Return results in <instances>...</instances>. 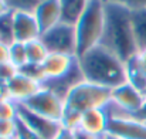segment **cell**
<instances>
[{
	"label": "cell",
	"instance_id": "obj_1",
	"mask_svg": "<svg viewBox=\"0 0 146 139\" xmlns=\"http://www.w3.org/2000/svg\"><path fill=\"white\" fill-rule=\"evenodd\" d=\"M105 1V24L99 46L106 48L125 64L139 51L132 27V11L115 1Z\"/></svg>",
	"mask_w": 146,
	"mask_h": 139
},
{
	"label": "cell",
	"instance_id": "obj_2",
	"mask_svg": "<svg viewBox=\"0 0 146 139\" xmlns=\"http://www.w3.org/2000/svg\"><path fill=\"white\" fill-rule=\"evenodd\" d=\"M77 58L85 81L109 90L128 82L126 64L99 44Z\"/></svg>",
	"mask_w": 146,
	"mask_h": 139
},
{
	"label": "cell",
	"instance_id": "obj_3",
	"mask_svg": "<svg viewBox=\"0 0 146 139\" xmlns=\"http://www.w3.org/2000/svg\"><path fill=\"white\" fill-rule=\"evenodd\" d=\"M105 24V1L90 0L87 9L75 23L78 51L77 57L84 55L101 43Z\"/></svg>",
	"mask_w": 146,
	"mask_h": 139
},
{
	"label": "cell",
	"instance_id": "obj_4",
	"mask_svg": "<svg viewBox=\"0 0 146 139\" xmlns=\"http://www.w3.org/2000/svg\"><path fill=\"white\" fill-rule=\"evenodd\" d=\"M111 91L112 90L90 81H82L68 92L65 98V109L84 114L90 109L105 108L111 102Z\"/></svg>",
	"mask_w": 146,
	"mask_h": 139
},
{
	"label": "cell",
	"instance_id": "obj_5",
	"mask_svg": "<svg viewBox=\"0 0 146 139\" xmlns=\"http://www.w3.org/2000/svg\"><path fill=\"white\" fill-rule=\"evenodd\" d=\"M40 40L48 50V53L77 57L78 43H77V30L74 24L61 21L55 27L44 31Z\"/></svg>",
	"mask_w": 146,
	"mask_h": 139
},
{
	"label": "cell",
	"instance_id": "obj_6",
	"mask_svg": "<svg viewBox=\"0 0 146 139\" xmlns=\"http://www.w3.org/2000/svg\"><path fill=\"white\" fill-rule=\"evenodd\" d=\"M21 105L41 116L58 122H61L65 112V101L47 88H41L36 95L29 98Z\"/></svg>",
	"mask_w": 146,
	"mask_h": 139
},
{
	"label": "cell",
	"instance_id": "obj_7",
	"mask_svg": "<svg viewBox=\"0 0 146 139\" xmlns=\"http://www.w3.org/2000/svg\"><path fill=\"white\" fill-rule=\"evenodd\" d=\"M19 119L34 134H37L43 139H55V136L61 132L62 124L58 121H52L46 116H41L24 105L19 104Z\"/></svg>",
	"mask_w": 146,
	"mask_h": 139
},
{
	"label": "cell",
	"instance_id": "obj_8",
	"mask_svg": "<svg viewBox=\"0 0 146 139\" xmlns=\"http://www.w3.org/2000/svg\"><path fill=\"white\" fill-rule=\"evenodd\" d=\"M111 101L122 111L136 115L146 104V98L141 90L133 87L131 82H125L111 91Z\"/></svg>",
	"mask_w": 146,
	"mask_h": 139
},
{
	"label": "cell",
	"instance_id": "obj_9",
	"mask_svg": "<svg viewBox=\"0 0 146 139\" xmlns=\"http://www.w3.org/2000/svg\"><path fill=\"white\" fill-rule=\"evenodd\" d=\"M108 132L121 139H146V124L133 115H122L109 118Z\"/></svg>",
	"mask_w": 146,
	"mask_h": 139
},
{
	"label": "cell",
	"instance_id": "obj_10",
	"mask_svg": "<svg viewBox=\"0 0 146 139\" xmlns=\"http://www.w3.org/2000/svg\"><path fill=\"white\" fill-rule=\"evenodd\" d=\"M43 88V84L24 75L23 72H17L7 84H6V91H7V98L13 99L17 104L26 102L29 98L38 92Z\"/></svg>",
	"mask_w": 146,
	"mask_h": 139
},
{
	"label": "cell",
	"instance_id": "obj_11",
	"mask_svg": "<svg viewBox=\"0 0 146 139\" xmlns=\"http://www.w3.org/2000/svg\"><path fill=\"white\" fill-rule=\"evenodd\" d=\"M13 11V10H11ZM14 39L20 43H29L41 37V29L37 23L34 13L30 11H13Z\"/></svg>",
	"mask_w": 146,
	"mask_h": 139
},
{
	"label": "cell",
	"instance_id": "obj_12",
	"mask_svg": "<svg viewBox=\"0 0 146 139\" xmlns=\"http://www.w3.org/2000/svg\"><path fill=\"white\" fill-rule=\"evenodd\" d=\"M108 124H109V115L105 108H95L84 112L81 115V124L80 129L91 134L94 136L101 138L108 132Z\"/></svg>",
	"mask_w": 146,
	"mask_h": 139
},
{
	"label": "cell",
	"instance_id": "obj_13",
	"mask_svg": "<svg viewBox=\"0 0 146 139\" xmlns=\"http://www.w3.org/2000/svg\"><path fill=\"white\" fill-rule=\"evenodd\" d=\"M77 57H70L64 54H55V53H48L47 58L41 63V70L44 74V81L47 80H55L62 75H65L71 67L74 65Z\"/></svg>",
	"mask_w": 146,
	"mask_h": 139
},
{
	"label": "cell",
	"instance_id": "obj_14",
	"mask_svg": "<svg viewBox=\"0 0 146 139\" xmlns=\"http://www.w3.org/2000/svg\"><path fill=\"white\" fill-rule=\"evenodd\" d=\"M34 16L41 29V34L50 29L55 27L57 24L62 21V11H61L60 0H46L36 9Z\"/></svg>",
	"mask_w": 146,
	"mask_h": 139
},
{
	"label": "cell",
	"instance_id": "obj_15",
	"mask_svg": "<svg viewBox=\"0 0 146 139\" xmlns=\"http://www.w3.org/2000/svg\"><path fill=\"white\" fill-rule=\"evenodd\" d=\"M90 0H60L61 11H62V21L68 24H74L78 21L84 10L87 9Z\"/></svg>",
	"mask_w": 146,
	"mask_h": 139
},
{
	"label": "cell",
	"instance_id": "obj_16",
	"mask_svg": "<svg viewBox=\"0 0 146 139\" xmlns=\"http://www.w3.org/2000/svg\"><path fill=\"white\" fill-rule=\"evenodd\" d=\"M132 27L138 51L146 50V9L132 11Z\"/></svg>",
	"mask_w": 146,
	"mask_h": 139
},
{
	"label": "cell",
	"instance_id": "obj_17",
	"mask_svg": "<svg viewBox=\"0 0 146 139\" xmlns=\"http://www.w3.org/2000/svg\"><path fill=\"white\" fill-rule=\"evenodd\" d=\"M126 70H128V82H131L133 87H136L143 92V90L146 88V74L139 67L136 55L126 63Z\"/></svg>",
	"mask_w": 146,
	"mask_h": 139
},
{
	"label": "cell",
	"instance_id": "obj_18",
	"mask_svg": "<svg viewBox=\"0 0 146 139\" xmlns=\"http://www.w3.org/2000/svg\"><path fill=\"white\" fill-rule=\"evenodd\" d=\"M26 53L29 64H41L48 55V50L40 39L26 43Z\"/></svg>",
	"mask_w": 146,
	"mask_h": 139
},
{
	"label": "cell",
	"instance_id": "obj_19",
	"mask_svg": "<svg viewBox=\"0 0 146 139\" xmlns=\"http://www.w3.org/2000/svg\"><path fill=\"white\" fill-rule=\"evenodd\" d=\"M16 41L14 39V24H13V11H7L0 16V43L10 46Z\"/></svg>",
	"mask_w": 146,
	"mask_h": 139
},
{
	"label": "cell",
	"instance_id": "obj_20",
	"mask_svg": "<svg viewBox=\"0 0 146 139\" xmlns=\"http://www.w3.org/2000/svg\"><path fill=\"white\" fill-rule=\"evenodd\" d=\"M9 61L17 67L19 70L29 64L27 61V53H26V44L20 41H14L9 46Z\"/></svg>",
	"mask_w": 146,
	"mask_h": 139
},
{
	"label": "cell",
	"instance_id": "obj_21",
	"mask_svg": "<svg viewBox=\"0 0 146 139\" xmlns=\"http://www.w3.org/2000/svg\"><path fill=\"white\" fill-rule=\"evenodd\" d=\"M19 118V104L10 98H3L0 101V119L14 121Z\"/></svg>",
	"mask_w": 146,
	"mask_h": 139
},
{
	"label": "cell",
	"instance_id": "obj_22",
	"mask_svg": "<svg viewBox=\"0 0 146 139\" xmlns=\"http://www.w3.org/2000/svg\"><path fill=\"white\" fill-rule=\"evenodd\" d=\"M46 0H6V3L9 4L10 10L13 11H30L34 13L36 9L44 3Z\"/></svg>",
	"mask_w": 146,
	"mask_h": 139
},
{
	"label": "cell",
	"instance_id": "obj_23",
	"mask_svg": "<svg viewBox=\"0 0 146 139\" xmlns=\"http://www.w3.org/2000/svg\"><path fill=\"white\" fill-rule=\"evenodd\" d=\"M19 71L23 72L24 75H27V77H30V78L41 82V84L46 80L44 78V74H43V70H41V64H27L23 68H20Z\"/></svg>",
	"mask_w": 146,
	"mask_h": 139
},
{
	"label": "cell",
	"instance_id": "obj_24",
	"mask_svg": "<svg viewBox=\"0 0 146 139\" xmlns=\"http://www.w3.org/2000/svg\"><path fill=\"white\" fill-rule=\"evenodd\" d=\"M16 135H17V119L14 121L0 119V136L16 139Z\"/></svg>",
	"mask_w": 146,
	"mask_h": 139
},
{
	"label": "cell",
	"instance_id": "obj_25",
	"mask_svg": "<svg viewBox=\"0 0 146 139\" xmlns=\"http://www.w3.org/2000/svg\"><path fill=\"white\" fill-rule=\"evenodd\" d=\"M17 72H19V68L14 67L10 61L1 63V64H0V82L7 84Z\"/></svg>",
	"mask_w": 146,
	"mask_h": 139
},
{
	"label": "cell",
	"instance_id": "obj_26",
	"mask_svg": "<svg viewBox=\"0 0 146 139\" xmlns=\"http://www.w3.org/2000/svg\"><path fill=\"white\" fill-rule=\"evenodd\" d=\"M16 139H43V138H40L37 134H34L31 129H29L17 118V135H16Z\"/></svg>",
	"mask_w": 146,
	"mask_h": 139
},
{
	"label": "cell",
	"instance_id": "obj_27",
	"mask_svg": "<svg viewBox=\"0 0 146 139\" xmlns=\"http://www.w3.org/2000/svg\"><path fill=\"white\" fill-rule=\"evenodd\" d=\"M108 1H115V3H119V4L125 6L126 9H129L131 11L145 10V9H146V0H108Z\"/></svg>",
	"mask_w": 146,
	"mask_h": 139
},
{
	"label": "cell",
	"instance_id": "obj_28",
	"mask_svg": "<svg viewBox=\"0 0 146 139\" xmlns=\"http://www.w3.org/2000/svg\"><path fill=\"white\" fill-rule=\"evenodd\" d=\"M55 139H75V131H71V129L62 128L61 132L55 136Z\"/></svg>",
	"mask_w": 146,
	"mask_h": 139
},
{
	"label": "cell",
	"instance_id": "obj_29",
	"mask_svg": "<svg viewBox=\"0 0 146 139\" xmlns=\"http://www.w3.org/2000/svg\"><path fill=\"white\" fill-rule=\"evenodd\" d=\"M136 60H138V64L142 68V71L146 74V50L145 51H139L136 54Z\"/></svg>",
	"mask_w": 146,
	"mask_h": 139
},
{
	"label": "cell",
	"instance_id": "obj_30",
	"mask_svg": "<svg viewBox=\"0 0 146 139\" xmlns=\"http://www.w3.org/2000/svg\"><path fill=\"white\" fill-rule=\"evenodd\" d=\"M9 61V46L0 43V64Z\"/></svg>",
	"mask_w": 146,
	"mask_h": 139
},
{
	"label": "cell",
	"instance_id": "obj_31",
	"mask_svg": "<svg viewBox=\"0 0 146 139\" xmlns=\"http://www.w3.org/2000/svg\"><path fill=\"white\" fill-rule=\"evenodd\" d=\"M75 139H101V138L94 136V135H91V134H87V132H84V131H81V129H77V131H75Z\"/></svg>",
	"mask_w": 146,
	"mask_h": 139
},
{
	"label": "cell",
	"instance_id": "obj_32",
	"mask_svg": "<svg viewBox=\"0 0 146 139\" xmlns=\"http://www.w3.org/2000/svg\"><path fill=\"white\" fill-rule=\"evenodd\" d=\"M133 116H135V118H138L139 121H142V122H145L146 124V104L143 105V108H142L136 115H133Z\"/></svg>",
	"mask_w": 146,
	"mask_h": 139
},
{
	"label": "cell",
	"instance_id": "obj_33",
	"mask_svg": "<svg viewBox=\"0 0 146 139\" xmlns=\"http://www.w3.org/2000/svg\"><path fill=\"white\" fill-rule=\"evenodd\" d=\"M7 11H10L9 4L6 3V0H0V16H3V14L7 13Z\"/></svg>",
	"mask_w": 146,
	"mask_h": 139
},
{
	"label": "cell",
	"instance_id": "obj_34",
	"mask_svg": "<svg viewBox=\"0 0 146 139\" xmlns=\"http://www.w3.org/2000/svg\"><path fill=\"white\" fill-rule=\"evenodd\" d=\"M3 98H7V91H6V84L0 82V101Z\"/></svg>",
	"mask_w": 146,
	"mask_h": 139
},
{
	"label": "cell",
	"instance_id": "obj_35",
	"mask_svg": "<svg viewBox=\"0 0 146 139\" xmlns=\"http://www.w3.org/2000/svg\"><path fill=\"white\" fill-rule=\"evenodd\" d=\"M101 139H121L119 136H116V135H113V134H109V132H106L105 135H102Z\"/></svg>",
	"mask_w": 146,
	"mask_h": 139
},
{
	"label": "cell",
	"instance_id": "obj_36",
	"mask_svg": "<svg viewBox=\"0 0 146 139\" xmlns=\"http://www.w3.org/2000/svg\"><path fill=\"white\" fill-rule=\"evenodd\" d=\"M143 95H145V98H146V88L143 90Z\"/></svg>",
	"mask_w": 146,
	"mask_h": 139
},
{
	"label": "cell",
	"instance_id": "obj_37",
	"mask_svg": "<svg viewBox=\"0 0 146 139\" xmlns=\"http://www.w3.org/2000/svg\"><path fill=\"white\" fill-rule=\"evenodd\" d=\"M0 139H13V138H3V136H0Z\"/></svg>",
	"mask_w": 146,
	"mask_h": 139
}]
</instances>
